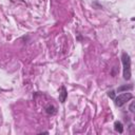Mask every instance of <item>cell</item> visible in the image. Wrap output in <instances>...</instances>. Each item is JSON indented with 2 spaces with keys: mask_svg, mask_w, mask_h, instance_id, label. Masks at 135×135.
Wrapping results in <instances>:
<instances>
[{
  "mask_svg": "<svg viewBox=\"0 0 135 135\" xmlns=\"http://www.w3.org/2000/svg\"><path fill=\"white\" fill-rule=\"evenodd\" d=\"M108 96H109L110 98L114 99V98H115V91H110V92H108Z\"/></svg>",
  "mask_w": 135,
  "mask_h": 135,
  "instance_id": "52a82bcc",
  "label": "cell"
},
{
  "mask_svg": "<svg viewBox=\"0 0 135 135\" xmlns=\"http://www.w3.org/2000/svg\"><path fill=\"white\" fill-rule=\"evenodd\" d=\"M45 112H46V114H49V115H55V114L57 113V109H56L55 105L49 104V105H46V108H45Z\"/></svg>",
  "mask_w": 135,
  "mask_h": 135,
  "instance_id": "277c9868",
  "label": "cell"
},
{
  "mask_svg": "<svg viewBox=\"0 0 135 135\" xmlns=\"http://www.w3.org/2000/svg\"><path fill=\"white\" fill-rule=\"evenodd\" d=\"M121 62L123 65V78L126 80H130L131 79V58L130 55L126 52H122L121 54Z\"/></svg>",
  "mask_w": 135,
  "mask_h": 135,
  "instance_id": "6da1fadb",
  "label": "cell"
},
{
  "mask_svg": "<svg viewBox=\"0 0 135 135\" xmlns=\"http://www.w3.org/2000/svg\"><path fill=\"white\" fill-rule=\"evenodd\" d=\"M133 89V85L132 84H130V85H122V86H119L116 91L118 92V93H121V92H123V91H128V90H132Z\"/></svg>",
  "mask_w": 135,
  "mask_h": 135,
  "instance_id": "8992f818",
  "label": "cell"
},
{
  "mask_svg": "<svg viewBox=\"0 0 135 135\" xmlns=\"http://www.w3.org/2000/svg\"><path fill=\"white\" fill-rule=\"evenodd\" d=\"M66 97H68V91H66V89H65L64 85H61L60 91H59V101L61 103H64Z\"/></svg>",
  "mask_w": 135,
  "mask_h": 135,
  "instance_id": "3957f363",
  "label": "cell"
},
{
  "mask_svg": "<svg viewBox=\"0 0 135 135\" xmlns=\"http://www.w3.org/2000/svg\"><path fill=\"white\" fill-rule=\"evenodd\" d=\"M114 130L116 132L120 133V134L123 133V126H122V123L120 121H115L114 122Z\"/></svg>",
  "mask_w": 135,
  "mask_h": 135,
  "instance_id": "5b68a950",
  "label": "cell"
},
{
  "mask_svg": "<svg viewBox=\"0 0 135 135\" xmlns=\"http://www.w3.org/2000/svg\"><path fill=\"white\" fill-rule=\"evenodd\" d=\"M130 111L132 113L134 112V102H131V104H130Z\"/></svg>",
  "mask_w": 135,
  "mask_h": 135,
  "instance_id": "ba28073f",
  "label": "cell"
},
{
  "mask_svg": "<svg viewBox=\"0 0 135 135\" xmlns=\"http://www.w3.org/2000/svg\"><path fill=\"white\" fill-rule=\"evenodd\" d=\"M132 98H133V94H131V93H129V92L121 93V94H119L117 97L114 98L115 105L120 108V107H122L123 104H126L128 101H130Z\"/></svg>",
  "mask_w": 135,
  "mask_h": 135,
  "instance_id": "7a4b0ae2",
  "label": "cell"
}]
</instances>
